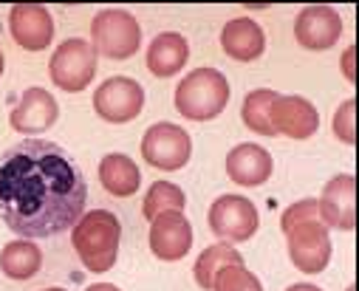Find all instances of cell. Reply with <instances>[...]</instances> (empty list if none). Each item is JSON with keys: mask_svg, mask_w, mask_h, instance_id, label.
<instances>
[{"mask_svg": "<svg viewBox=\"0 0 359 291\" xmlns=\"http://www.w3.org/2000/svg\"><path fill=\"white\" fill-rule=\"evenodd\" d=\"M85 201V175L60 144L32 136L0 156V218L15 235H62L82 218Z\"/></svg>", "mask_w": 359, "mask_h": 291, "instance_id": "cell-1", "label": "cell"}, {"mask_svg": "<svg viewBox=\"0 0 359 291\" xmlns=\"http://www.w3.org/2000/svg\"><path fill=\"white\" fill-rule=\"evenodd\" d=\"M280 229L286 235L289 260L303 274L325 271L331 260V238L328 226L320 221L317 198H300L280 215Z\"/></svg>", "mask_w": 359, "mask_h": 291, "instance_id": "cell-2", "label": "cell"}, {"mask_svg": "<svg viewBox=\"0 0 359 291\" xmlns=\"http://www.w3.org/2000/svg\"><path fill=\"white\" fill-rule=\"evenodd\" d=\"M119 243H122V224L108 210H91L71 229V246L76 257L94 274L114 269L119 257Z\"/></svg>", "mask_w": 359, "mask_h": 291, "instance_id": "cell-3", "label": "cell"}, {"mask_svg": "<svg viewBox=\"0 0 359 291\" xmlns=\"http://www.w3.org/2000/svg\"><path fill=\"white\" fill-rule=\"evenodd\" d=\"M229 82L215 68H196L175 88V111L190 122H210L224 114L229 102Z\"/></svg>", "mask_w": 359, "mask_h": 291, "instance_id": "cell-4", "label": "cell"}, {"mask_svg": "<svg viewBox=\"0 0 359 291\" xmlns=\"http://www.w3.org/2000/svg\"><path fill=\"white\" fill-rule=\"evenodd\" d=\"M91 46L108 60H130L142 46V26L125 9H102L91 20Z\"/></svg>", "mask_w": 359, "mask_h": 291, "instance_id": "cell-5", "label": "cell"}, {"mask_svg": "<svg viewBox=\"0 0 359 291\" xmlns=\"http://www.w3.org/2000/svg\"><path fill=\"white\" fill-rule=\"evenodd\" d=\"M48 71L57 88H62L65 93H79L97 76V51L88 40L71 37L54 51Z\"/></svg>", "mask_w": 359, "mask_h": 291, "instance_id": "cell-6", "label": "cell"}, {"mask_svg": "<svg viewBox=\"0 0 359 291\" xmlns=\"http://www.w3.org/2000/svg\"><path fill=\"white\" fill-rule=\"evenodd\" d=\"M142 156L156 170H164V172L182 170L193 156V139L184 128H178L172 122H156L144 130Z\"/></svg>", "mask_w": 359, "mask_h": 291, "instance_id": "cell-7", "label": "cell"}, {"mask_svg": "<svg viewBox=\"0 0 359 291\" xmlns=\"http://www.w3.org/2000/svg\"><path fill=\"white\" fill-rule=\"evenodd\" d=\"M144 108V88L130 76H111L94 90V111L111 122L125 125L133 122Z\"/></svg>", "mask_w": 359, "mask_h": 291, "instance_id": "cell-8", "label": "cell"}, {"mask_svg": "<svg viewBox=\"0 0 359 291\" xmlns=\"http://www.w3.org/2000/svg\"><path fill=\"white\" fill-rule=\"evenodd\" d=\"M210 229L224 241V243H243L257 232V210L249 198L243 196H221L210 207Z\"/></svg>", "mask_w": 359, "mask_h": 291, "instance_id": "cell-9", "label": "cell"}, {"mask_svg": "<svg viewBox=\"0 0 359 291\" xmlns=\"http://www.w3.org/2000/svg\"><path fill=\"white\" fill-rule=\"evenodd\" d=\"M317 210H320V221L328 229L351 232L356 226V178L351 172L334 175L323 187V196L317 198Z\"/></svg>", "mask_w": 359, "mask_h": 291, "instance_id": "cell-10", "label": "cell"}, {"mask_svg": "<svg viewBox=\"0 0 359 291\" xmlns=\"http://www.w3.org/2000/svg\"><path fill=\"white\" fill-rule=\"evenodd\" d=\"M150 252L153 257L172 263V260H182L190 246H193V226L184 218V212H164L156 215L150 221V235H147Z\"/></svg>", "mask_w": 359, "mask_h": 291, "instance_id": "cell-11", "label": "cell"}, {"mask_svg": "<svg viewBox=\"0 0 359 291\" xmlns=\"http://www.w3.org/2000/svg\"><path fill=\"white\" fill-rule=\"evenodd\" d=\"M9 32L23 51H43L54 40L51 12L37 4H18L9 12Z\"/></svg>", "mask_w": 359, "mask_h": 291, "instance_id": "cell-12", "label": "cell"}, {"mask_svg": "<svg viewBox=\"0 0 359 291\" xmlns=\"http://www.w3.org/2000/svg\"><path fill=\"white\" fill-rule=\"evenodd\" d=\"M342 34V18L331 6H306L294 20V40L309 51H328Z\"/></svg>", "mask_w": 359, "mask_h": 291, "instance_id": "cell-13", "label": "cell"}, {"mask_svg": "<svg viewBox=\"0 0 359 291\" xmlns=\"http://www.w3.org/2000/svg\"><path fill=\"white\" fill-rule=\"evenodd\" d=\"M272 125H275L278 136L303 142L320 130V114L306 96H283L280 93L272 105Z\"/></svg>", "mask_w": 359, "mask_h": 291, "instance_id": "cell-14", "label": "cell"}, {"mask_svg": "<svg viewBox=\"0 0 359 291\" xmlns=\"http://www.w3.org/2000/svg\"><path fill=\"white\" fill-rule=\"evenodd\" d=\"M60 116V105L57 100L46 90V88H26L18 108L12 111L9 122L18 133H46Z\"/></svg>", "mask_w": 359, "mask_h": 291, "instance_id": "cell-15", "label": "cell"}, {"mask_svg": "<svg viewBox=\"0 0 359 291\" xmlns=\"http://www.w3.org/2000/svg\"><path fill=\"white\" fill-rule=\"evenodd\" d=\"M272 170H275V161L269 156V150L260 144H252V142L232 147L226 156V175L241 187L266 184L272 178Z\"/></svg>", "mask_w": 359, "mask_h": 291, "instance_id": "cell-16", "label": "cell"}, {"mask_svg": "<svg viewBox=\"0 0 359 291\" xmlns=\"http://www.w3.org/2000/svg\"><path fill=\"white\" fill-rule=\"evenodd\" d=\"M221 48L238 62H252L266 51V34L252 18H235L221 32Z\"/></svg>", "mask_w": 359, "mask_h": 291, "instance_id": "cell-17", "label": "cell"}, {"mask_svg": "<svg viewBox=\"0 0 359 291\" xmlns=\"http://www.w3.org/2000/svg\"><path fill=\"white\" fill-rule=\"evenodd\" d=\"M187 60H190V43L182 34H175V32L156 34L150 48H147V68L158 79L175 76L187 65Z\"/></svg>", "mask_w": 359, "mask_h": 291, "instance_id": "cell-18", "label": "cell"}, {"mask_svg": "<svg viewBox=\"0 0 359 291\" xmlns=\"http://www.w3.org/2000/svg\"><path fill=\"white\" fill-rule=\"evenodd\" d=\"M100 181L102 187L116 198H130L142 184V172L136 167V161L125 153H108L100 161Z\"/></svg>", "mask_w": 359, "mask_h": 291, "instance_id": "cell-19", "label": "cell"}, {"mask_svg": "<svg viewBox=\"0 0 359 291\" xmlns=\"http://www.w3.org/2000/svg\"><path fill=\"white\" fill-rule=\"evenodd\" d=\"M43 266V252L29 238H18L0 252V271L12 280H32Z\"/></svg>", "mask_w": 359, "mask_h": 291, "instance_id": "cell-20", "label": "cell"}, {"mask_svg": "<svg viewBox=\"0 0 359 291\" xmlns=\"http://www.w3.org/2000/svg\"><path fill=\"white\" fill-rule=\"evenodd\" d=\"M278 90L272 88H257V90H249L246 100L241 105V119L243 125L252 130V133H260V136H278L275 133V125H272V105L278 100Z\"/></svg>", "mask_w": 359, "mask_h": 291, "instance_id": "cell-21", "label": "cell"}, {"mask_svg": "<svg viewBox=\"0 0 359 291\" xmlns=\"http://www.w3.org/2000/svg\"><path fill=\"white\" fill-rule=\"evenodd\" d=\"M243 263V255L235 249V246H229V243H215V246H207L201 255H198V260H196V266H193V277H196V283L204 288V291H212V283H215V277L226 269V266H241Z\"/></svg>", "mask_w": 359, "mask_h": 291, "instance_id": "cell-22", "label": "cell"}, {"mask_svg": "<svg viewBox=\"0 0 359 291\" xmlns=\"http://www.w3.org/2000/svg\"><path fill=\"white\" fill-rule=\"evenodd\" d=\"M184 207H187L184 189L170 181H156L142 201V212L147 221H153L156 215H164V212H184Z\"/></svg>", "mask_w": 359, "mask_h": 291, "instance_id": "cell-23", "label": "cell"}, {"mask_svg": "<svg viewBox=\"0 0 359 291\" xmlns=\"http://www.w3.org/2000/svg\"><path fill=\"white\" fill-rule=\"evenodd\" d=\"M212 291H263L260 280L241 263V266H226L215 283H212Z\"/></svg>", "mask_w": 359, "mask_h": 291, "instance_id": "cell-24", "label": "cell"}, {"mask_svg": "<svg viewBox=\"0 0 359 291\" xmlns=\"http://www.w3.org/2000/svg\"><path fill=\"white\" fill-rule=\"evenodd\" d=\"M353 116H356V102H353V100H345V102L337 108L334 122H331L334 136H337L339 142H345V144H353V142H356V125H353Z\"/></svg>", "mask_w": 359, "mask_h": 291, "instance_id": "cell-25", "label": "cell"}, {"mask_svg": "<svg viewBox=\"0 0 359 291\" xmlns=\"http://www.w3.org/2000/svg\"><path fill=\"white\" fill-rule=\"evenodd\" d=\"M353 54H356V48H353V46H351V48H345V54H342V74H345V79H348V82H356Z\"/></svg>", "mask_w": 359, "mask_h": 291, "instance_id": "cell-26", "label": "cell"}, {"mask_svg": "<svg viewBox=\"0 0 359 291\" xmlns=\"http://www.w3.org/2000/svg\"><path fill=\"white\" fill-rule=\"evenodd\" d=\"M286 291H323V288L314 285V283H294V285H289Z\"/></svg>", "mask_w": 359, "mask_h": 291, "instance_id": "cell-27", "label": "cell"}, {"mask_svg": "<svg viewBox=\"0 0 359 291\" xmlns=\"http://www.w3.org/2000/svg\"><path fill=\"white\" fill-rule=\"evenodd\" d=\"M85 291H122V288H116L114 283H94V285H88Z\"/></svg>", "mask_w": 359, "mask_h": 291, "instance_id": "cell-28", "label": "cell"}, {"mask_svg": "<svg viewBox=\"0 0 359 291\" xmlns=\"http://www.w3.org/2000/svg\"><path fill=\"white\" fill-rule=\"evenodd\" d=\"M4 68H6V60H4V51H0V76H4Z\"/></svg>", "mask_w": 359, "mask_h": 291, "instance_id": "cell-29", "label": "cell"}, {"mask_svg": "<svg viewBox=\"0 0 359 291\" xmlns=\"http://www.w3.org/2000/svg\"><path fill=\"white\" fill-rule=\"evenodd\" d=\"M43 291H65V288H60V285H51V288H43Z\"/></svg>", "mask_w": 359, "mask_h": 291, "instance_id": "cell-30", "label": "cell"}, {"mask_svg": "<svg viewBox=\"0 0 359 291\" xmlns=\"http://www.w3.org/2000/svg\"><path fill=\"white\" fill-rule=\"evenodd\" d=\"M345 291H356V288H353V285H348V288H345Z\"/></svg>", "mask_w": 359, "mask_h": 291, "instance_id": "cell-31", "label": "cell"}]
</instances>
